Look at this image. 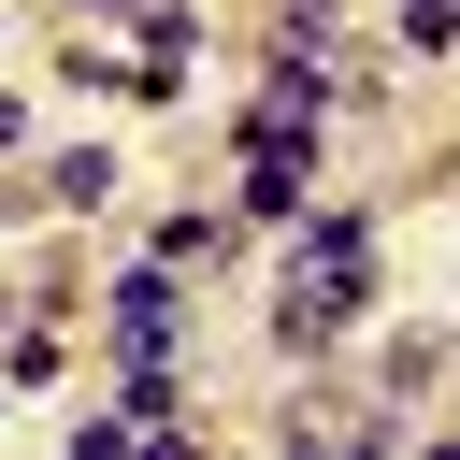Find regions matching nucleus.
I'll return each mask as SVG.
<instances>
[{
  "label": "nucleus",
  "instance_id": "2",
  "mask_svg": "<svg viewBox=\"0 0 460 460\" xmlns=\"http://www.w3.org/2000/svg\"><path fill=\"white\" fill-rule=\"evenodd\" d=\"M302 144H316V101L288 86V101L244 129V216H288V187H302Z\"/></svg>",
  "mask_w": 460,
  "mask_h": 460
},
{
  "label": "nucleus",
  "instance_id": "3",
  "mask_svg": "<svg viewBox=\"0 0 460 460\" xmlns=\"http://www.w3.org/2000/svg\"><path fill=\"white\" fill-rule=\"evenodd\" d=\"M115 359H129V374H144V359H172V259L115 288Z\"/></svg>",
  "mask_w": 460,
  "mask_h": 460
},
{
  "label": "nucleus",
  "instance_id": "5",
  "mask_svg": "<svg viewBox=\"0 0 460 460\" xmlns=\"http://www.w3.org/2000/svg\"><path fill=\"white\" fill-rule=\"evenodd\" d=\"M431 374H446V331H388V388H402V402H417V388H431Z\"/></svg>",
  "mask_w": 460,
  "mask_h": 460
},
{
  "label": "nucleus",
  "instance_id": "7",
  "mask_svg": "<svg viewBox=\"0 0 460 460\" xmlns=\"http://www.w3.org/2000/svg\"><path fill=\"white\" fill-rule=\"evenodd\" d=\"M402 43H431V58H446V43H460V0H402Z\"/></svg>",
  "mask_w": 460,
  "mask_h": 460
},
{
  "label": "nucleus",
  "instance_id": "4",
  "mask_svg": "<svg viewBox=\"0 0 460 460\" xmlns=\"http://www.w3.org/2000/svg\"><path fill=\"white\" fill-rule=\"evenodd\" d=\"M288 446H388V417H374V402H331V388H302V402H288Z\"/></svg>",
  "mask_w": 460,
  "mask_h": 460
},
{
  "label": "nucleus",
  "instance_id": "9",
  "mask_svg": "<svg viewBox=\"0 0 460 460\" xmlns=\"http://www.w3.org/2000/svg\"><path fill=\"white\" fill-rule=\"evenodd\" d=\"M72 14H144V0H72Z\"/></svg>",
  "mask_w": 460,
  "mask_h": 460
},
{
  "label": "nucleus",
  "instance_id": "8",
  "mask_svg": "<svg viewBox=\"0 0 460 460\" xmlns=\"http://www.w3.org/2000/svg\"><path fill=\"white\" fill-rule=\"evenodd\" d=\"M14 129H29V115H14V101H0V158H14Z\"/></svg>",
  "mask_w": 460,
  "mask_h": 460
},
{
  "label": "nucleus",
  "instance_id": "6",
  "mask_svg": "<svg viewBox=\"0 0 460 460\" xmlns=\"http://www.w3.org/2000/svg\"><path fill=\"white\" fill-rule=\"evenodd\" d=\"M58 201H72V216H86V201H115V158H101V144H72V158H58Z\"/></svg>",
  "mask_w": 460,
  "mask_h": 460
},
{
  "label": "nucleus",
  "instance_id": "1",
  "mask_svg": "<svg viewBox=\"0 0 460 460\" xmlns=\"http://www.w3.org/2000/svg\"><path fill=\"white\" fill-rule=\"evenodd\" d=\"M359 288H374V230H359V216H316V230H302V273H288V302H273V345H288V359H331V331L359 316Z\"/></svg>",
  "mask_w": 460,
  "mask_h": 460
}]
</instances>
